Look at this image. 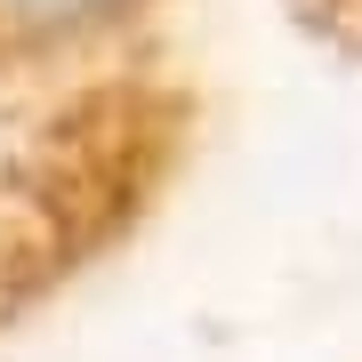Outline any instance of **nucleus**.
Here are the masks:
<instances>
[{
    "label": "nucleus",
    "instance_id": "nucleus-1",
    "mask_svg": "<svg viewBox=\"0 0 362 362\" xmlns=\"http://www.w3.org/2000/svg\"><path fill=\"white\" fill-rule=\"evenodd\" d=\"M194 145V97L169 65L16 113L0 137V338L65 298L161 209Z\"/></svg>",
    "mask_w": 362,
    "mask_h": 362
},
{
    "label": "nucleus",
    "instance_id": "nucleus-2",
    "mask_svg": "<svg viewBox=\"0 0 362 362\" xmlns=\"http://www.w3.org/2000/svg\"><path fill=\"white\" fill-rule=\"evenodd\" d=\"M177 0H0V121L161 65Z\"/></svg>",
    "mask_w": 362,
    "mask_h": 362
},
{
    "label": "nucleus",
    "instance_id": "nucleus-3",
    "mask_svg": "<svg viewBox=\"0 0 362 362\" xmlns=\"http://www.w3.org/2000/svg\"><path fill=\"white\" fill-rule=\"evenodd\" d=\"M298 16H306L322 40H338V49H354L362 57V0H290Z\"/></svg>",
    "mask_w": 362,
    "mask_h": 362
}]
</instances>
